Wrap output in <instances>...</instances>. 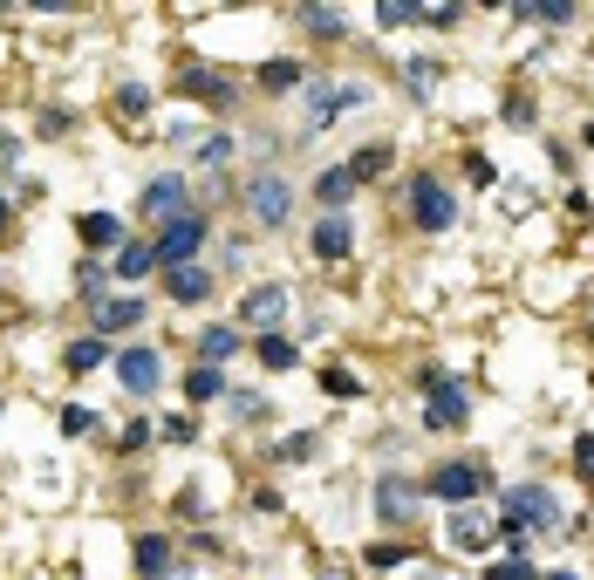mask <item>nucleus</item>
<instances>
[{
  "instance_id": "f03ea898",
  "label": "nucleus",
  "mask_w": 594,
  "mask_h": 580,
  "mask_svg": "<svg viewBox=\"0 0 594 580\" xmlns=\"http://www.w3.org/2000/svg\"><path fill=\"white\" fill-rule=\"evenodd\" d=\"M506 526H513V540L526 533V526L554 533V526H560V505H554V492H547V485H513V492H506Z\"/></svg>"
},
{
  "instance_id": "473e14b6",
  "label": "nucleus",
  "mask_w": 594,
  "mask_h": 580,
  "mask_svg": "<svg viewBox=\"0 0 594 580\" xmlns=\"http://www.w3.org/2000/svg\"><path fill=\"white\" fill-rule=\"evenodd\" d=\"M403 69H410V76H403V82H410V96H424V89L437 82V69H431V62H403Z\"/></svg>"
},
{
  "instance_id": "4be33fe9",
  "label": "nucleus",
  "mask_w": 594,
  "mask_h": 580,
  "mask_svg": "<svg viewBox=\"0 0 594 580\" xmlns=\"http://www.w3.org/2000/svg\"><path fill=\"white\" fill-rule=\"evenodd\" d=\"M315 198H321V205H349V198H356V171H349V164L321 171V178H315Z\"/></svg>"
},
{
  "instance_id": "f3484780",
  "label": "nucleus",
  "mask_w": 594,
  "mask_h": 580,
  "mask_svg": "<svg viewBox=\"0 0 594 580\" xmlns=\"http://www.w3.org/2000/svg\"><path fill=\"white\" fill-rule=\"evenodd\" d=\"M164 280H171L164 294H171L178 308H192V301H205V294H212V273H205V267H178V273H164Z\"/></svg>"
},
{
  "instance_id": "20e7f679",
  "label": "nucleus",
  "mask_w": 594,
  "mask_h": 580,
  "mask_svg": "<svg viewBox=\"0 0 594 580\" xmlns=\"http://www.w3.org/2000/svg\"><path fill=\"white\" fill-rule=\"evenodd\" d=\"M137 212H144V219L164 232L171 219H185V212H198V205H192V192H185V178H178V171H164V178H151V185H144Z\"/></svg>"
},
{
  "instance_id": "ddd939ff",
  "label": "nucleus",
  "mask_w": 594,
  "mask_h": 580,
  "mask_svg": "<svg viewBox=\"0 0 594 580\" xmlns=\"http://www.w3.org/2000/svg\"><path fill=\"white\" fill-rule=\"evenodd\" d=\"M137 321H144V301H137V294L96 301V335H123V328H137Z\"/></svg>"
},
{
  "instance_id": "f257e3e1",
  "label": "nucleus",
  "mask_w": 594,
  "mask_h": 580,
  "mask_svg": "<svg viewBox=\"0 0 594 580\" xmlns=\"http://www.w3.org/2000/svg\"><path fill=\"white\" fill-rule=\"evenodd\" d=\"M485 485H492V471H485V464H472V458H458V464H437L424 492H431V499H444L451 512H458V505H472Z\"/></svg>"
},
{
  "instance_id": "dca6fc26",
  "label": "nucleus",
  "mask_w": 594,
  "mask_h": 580,
  "mask_svg": "<svg viewBox=\"0 0 594 580\" xmlns=\"http://www.w3.org/2000/svg\"><path fill=\"white\" fill-rule=\"evenodd\" d=\"M171 567H178V560H171V540L144 533V540H137V574L144 580H171Z\"/></svg>"
},
{
  "instance_id": "7ed1b4c3",
  "label": "nucleus",
  "mask_w": 594,
  "mask_h": 580,
  "mask_svg": "<svg viewBox=\"0 0 594 580\" xmlns=\"http://www.w3.org/2000/svg\"><path fill=\"white\" fill-rule=\"evenodd\" d=\"M205 212H185V219H171L158 239V267L164 273H178V267H198V246H205Z\"/></svg>"
},
{
  "instance_id": "0eeeda50",
  "label": "nucleus",
  "mask_w": 594,
  "mask_h": 580,
  "mask_svg": "<svg viewBox=\"0 0 594 580\" xmlns=\"http://www.w3.org/2000/svg\"><path fill=\"white\" fill-rule=\"evenodd\" d=\"M424 389H431V396H424V424H431V430H458L465 417H472L465 389L451 383V376H424Z\"/></svg>"
},
{
  "instance_id": "2eb2a0df",
  "label": "nucleus",
  "mask_w": 594,
  "mask_h": 580,
  "mask_svg": "<svg viewBox=\"0 0 594 580\" xmlns=\"http://www.w3.org/2000/svg\"><path fill=\"white\" fill-rule=\"evenodd\" d=\"M513 14H519V21H533V28H567L581 7H574V0H519Z\"/></svg>"
},
{
  "instance_id": "a211bd4d",
  "label": "nucleus",
  "mask_w": 594,
  "mask_h": 580,
  "mask_svg": "<svg viewBox=\"0 0 594 580\" xmlns=\"http://www.w3.org/2000/svg\"><path fill=\"white\" fill-rule=\"evenodd\" d=\"M233 348H239V328H226V321H212V328L198 335V362H205V369H219V362H226Z\"/></svg>"
},
{
  "instance_id": "e433bc0d",
  "label": "nucleus",
  "mask_w": 594,
  "mask_h": 580,
  "mask_svg": "<svg viewBox=\"0 0 594 580\" xmlns=\"http://www.w3.org/2000/svg\"><path fill=\"white\" fill-rule=\"evenodd\" d=\"M89 424H96V410H82V403H76V410H62V430H69V437H82Z\"/></svg>"
},
{
  "instance_id": "f704fd0d",
  "label": "nucleus",
  "mask_w": 594,
  "mask_h": 580,
  "mask_svg": "<svg viewBox=\"0 0 594 580\" xmlns=\"http://www.w3.org/2000/svg\"><path fill=\"white\" fill-rule=\"evenodd\" d=\"M185 82H192L198 96H212V103H226V96H233V89H226V82H219V76H198V69H192V76H185Z\"/></svg>"
},
{
  "instance_id": "72a5a7b5",
  "label": "nucleus",
  "mask_w": 594,
  "mask_h": 580,
  "mask_svg": "<svg viewBox=\"0 0 594 580\" xmlns=\"http://www.w3.org/2000/svg\"><path fill=\"white\" fill-rule=\"evenodd\" d=\"M321 383L335 389V396H362V383H356V376H349V369H321Z\"/></svg>"
},
{
  "instance_id": "c756f323",
  "label": "nucleus",
  "mask_w": 594,
  "mask_h": 580,
  "mask_svg": "<svg viewBox=\"0 0 594 580\" xmlns=\"http://www.w3.org/2000/svg\"><path fill=\"white\" fill-rule=\"evenodd\" d=\"M485 580H540V567H533V560H499V567H485Z\"/></svg>"
},
{
  "instance_id": "393cba45",
  "label": "nucleus",
  "mask_w": 594,
  "mask_h": 580,
  "mask_svg": "<svg viewBox=\"0 0 594 580\" xmlns=\"http://www.w3.org/2000/svg\"><path fill=\"white\" fill-rule=\"evenodd\" d=\"M301 28H308V35H349V21H342V7H301Z\"/></svg>"
},
{
  "instance_id": "4c0bfd02",
  "label": "nucleus",
  "mask_w": 594,
  "mask_h": 580,
  "mask_svg": "<svg viewBox=\"0 0 594 580\" xmlns=\"http://www.w3.org/2000/svg\"><path fill=\"white\" fill-rule=\"evenodd\" d=\"M117 103H123V110H130V116H137V110H144V103H151V89H144V82H123V96H117Z\"/></svg>"
},
{
  "instance_id": "c03bdc74",
  "label": "nucleus",
  "mask_w": 594,
  "mask_h": 580,
  "mask_svg": "<svg viewBox=\"0 0 594 580\" xmlns=\"http://www.w3.org/2000/svg\"><path fill=\"white\" fill-rule=\"evenodd\" d=\"M7 219H14V212H7V198H0V232H7Z\"/></svg>"
},
{
  "instance_id": "c9c22d12",
  "label": "nucleus",
  "mask_w": 594,
  "mask_h": 580,
  "mask_svg": "<svg viewBox=\"0 0 594 580\" xmlns=\"http://www.w3.org/2000/svg\"><path fill=\"white\" fill-rule=\"evenodd\" d=\"M198 157H205V164H226V157H233V137H205Z\"/></svg>"
},
{
  "instance_id": "c85d7f7f",
  "label": "nucleus",
  "mask_w": 594,
  "mask_h": 580,
  "mask_svg": "<svg viewBox=\"0 0 594 580\" xmlns=\"http://www.w3.org/2000/svg\"><path fill=\"white\" fill-rule=\"evenodd\" d=\"M274 458H280V464H301V458H315V430H294V437L280 444Z\"/></svg>"
},
{
  "instance_id": "1a4fd4ad",
  "label": "nucleus",
  "mask_w": 594,
  "mask_h": 580,
  "mask_svg": "<svg viewBox=\"0 0 594 580\" xmlns=\"http://www.w3.org/2000/svg\"><path fill=\"white\" fill-rule=\"evenodd\" d=\"M444 533H451V546H465V553H485V546L499 540V526H492V512H478V505H458Z\"/></svg>"
},
{
  "instance_id": "bb28decb",
  "label": "nucleus",
  "mask_w": 594,
  "mask_h": 580,
  "mask_svg": "<svg viewBox=\"0 0 594 580\" xmlns=\"http://www.w3.org/2000/svg\"><path fill=\"white\" fill-rule=\"evenodd\" d=\"M349 171H356V185L362 178H376V171H390V144H369V151L349 157Z\"/></svg>"
},
{
  "instance_id": "ea45409f",
  "label": "nucleus",
  "mask_w": 594,
  "mask_h": 580,
  "mask_svg": "<svg viewBox=\"0 0 594 580\" xmlns=\"http://www.w3.org/2000/svg\"><path fill=\"white\" fill-rule=\"evenodd\" d=\"M472 185H478V192L499 185V164H492V157H472Z\"/></svg>"
},
{
  "instance_id": "5701e85b",
  "label": "nucleus",
  "mask_w": 594,
  "mask_h": 580,
  "mask_svg": "<svg viewBox=\"0 0 594 580\" xmlns=\"http://www.w3.org/2000/svg\"><path fill=\"white\" fill-rule=\"evenodd\" d=\"M185 396H192V403H212V396H233V389H226L219 369H205V362H198L192 376H185Z\"/></svg>"
},
{
  "instance_id": "2f4dec72",
  "label": "nucleus",
  "mask_w": 594,
  "mask_h": 580,
  "mask_svg": "<svg viewBox=\"0 0 594 580\" xmlns=\"http://www.w3.org/2000/svg\"><path fill=\"white\" fill-rule=\"evenodd\" d=\"M35 137H69V110H41Z\"/></svg>"
},
{
  "instance_id": "aec40b11",
  "label": "nucleus",
  "mask_w": 594,
  "mask_h": 580,
  "mask_svg": "<svg viewBox=\"0 0 594 580\" xmlns=\"http://www.w3.org/2000/svg\"><path fill=\"white\" fill-rule=\"evenodd\" d=\"M144 273H158V246H144V239L117 246V280H144Z\"/></svg>"
},
{
  "instance_id": "6e6552de",
  "label": "nucleus",
  "mask_w": 594,
  "mask_h": 580,
  "mask_svg": "<svg viewBox=\"0 0 594 580\" xmlns=\"http://www.w3.org/2000/svg\"><path fill=\"white\" fill-rule=\"evenodd\" d=\"M117 383L130 389V396H151V389L164 383V355L151 342H137V348H123L117 355Z\"/></svg>"
},
{
  "instance_id": "b1692460",
  "label": "nucleus",
  "mask_w": 594,
  "mask_h": 580,
  "mask_svg": "<svg viewBox=\"0 0 594 580\" xmlns=\"http://www.w3.org/2000/svg\"><path fill=\"white\" fill-rule=\"evenodd\" d=\"M294 82H301V62H294V55H274V62L260 69V89H267V96H280V89H294Z\"/></svg>"
},
{
  "instance_id": "7c9ffc66",
  "label": "nucleus",
  "mask_w": 594,
  "mask_h": 580,
  "mask_svg": "<svg viewBox=\"0 0 594 580\" xmlns=\"http://www.w3.org/2000/svg\"><path fill=\"white\" fill-rule=\"evenodd\" d=\"M76 287L89 294V301H103V287H110V280H103V273H96L89 260H82V267H76Z\"/></svg>"
},
{
  "instance_id": "a19ab883",
  "label": "nucleus",
  "mask_w": 594,
  "mask_h": 580,
  "mask_svg": "<svg viewBox=\"0 0 594 580\" xmlns=\"http://www.w3.org/2000/svg\"><path fill=\"white\" fill-rule=\"evenodd\" d=\"M396 560H403V546H369V567H376V574H383V567H396Z\"/></svg>"
},
{
  "instance_id": "a878e982",
  "label": "nucleus",
  "mask_w": 594,
  "mask_h": 580,
  "mask_svg": "<svg viewBox=\"0 0 594 580\" xmlns=\"http://www.w3.org/2000/svg\"><path fill=\"white\" fill-rule=\"evenodd\" d=\"M410 21H424L417 0H376V28H410Z\"/></svg>"
},
{
  "instance_id": "423d86ee",
  "label": "nucleus",
  "mask_w": 594,
  "mask_h": 580,
  "mask_svg": "<svg viewBox=\"0 0 594 580\" xmlns=\"http://www.w3.org/2000/svg\"><path fill=\"white\" fill-rule=\"evenodd\" d=\"M410 219H417L424 232H451V219H458V198L444 192V178H431V171H424V178L410 185Z\"/></svg>"
},
{
  "instance_id": "9d476101",
  "label": "nucleus",
  "mask_w": 594,
  "mask_h": 580,
  "mask_svg": "<svg viewBox=\"0 0 594 580\" xmlns=\"http://www.w3.org/2000/svg\"><path fill=\"white\" fill-rule=\"evenodd\" d=\"M410 512H417V485H410V478H376V519H390V526H403V519H410Z\"/></svg>"
},
{
  "instance_id": "cd10ccee",
  "label": "nucleus",
  "mask_w": 594,
  "mask_h": 580,
  "mask_svg": "<svg viewBox=\"0 0 594 580\" xmlns=\"http://www.w3.org/2000/svg\"><path fill=\"white\" fill-rule=\"evenodd\" d=\"M260 362H267V369H294V342H287V335H260Z\"/></svg>"
},
{
  "instance_id": "9b49d317",
  "label": "nucleus",
  "mask_w": 594,
  "mask_h": 580,
  "mask_svg": "<svg viewBox=\"0 0 594 580\" xmlns=\"http://www.w3.org/2000/svg\"><path fill=\"white\" fill-rule=\"evenodd\" d=\"M362 103V82H349V89H328V82H315V89H308V123H321V130H328V123H335V110H356Z\"/></svg>"
},
{
  "instance_id": "79ce46f5",
  "label": "nucleus",
  "mask_w": 594,
  "mask_h": 580,
  "mask_svg": "<svg viewBox=\"0 0 594 580\" xmlns=\"http://www.w3.org/2000/svg\"><path fill=\"white\" fill-rule=\"evenodd\" d=\"M506 116H513V130H533V110H526V96H513V103H506Z\"/></svg>"
},
{
  "instance_id": "39448f33",
  "label": "nucleus",
  "mask_w": 594,
  "mask_h": 580,
  "mask_svg": "<svg viewBox=\"0 0 594 580\" xmlns=\"http://www.w3.org/2000/svg\"><path fill=\"white\" fill-rule=\"evenodd\" d=\"M239 198H246V212H253L260 226H287V212H294V192H287V178H274V171L246 178V185H239Z\"/></svg>"
},
{
  "instance_id": "37998d69",
  "label": "nucleus",
  "mask_w": 594,
  "mask_h": 580,
  "mask_svg": "<svg viewBox=\"0 0 594 580\" xmlns=\"http://www.w3.org/2000/svg\"><path fill=\"white\" fill-rule=\"evenodd\" d=\"M14 157H21V144H14V137H0V171H14Z\"/></svg>"
},
{
  "instance_id": "6ab92c4d",
  "label": "nucleus",
  "mask_w": 594,
  "mask_h": 580,
  "mask_svg": "<svg viewBox=\"0 0 594 580\" xmlns=\"http://www.w3.org/2000/svg\"><path fill=\"white\" fill-rule=\"evenodd\" d=\"M308 246H315V260H349V219H321Z\"/></svg>"
},
{
  "instance_id": "4468645a",
  "label": "nucleus",
  "mask_w": 594,
  "mask_h": 580,
  "mask_svg": "<svg viewBox=\"0 0 594 580\" xmlns=\"http://www.w3.org/2000/svg\"><path fill=\"white\" fill-rule=\"evenodd\" d=\"M76 239L110 253V246H123V219H117V212H82V219H76Z\"/></svg>"
},
{
  "instance_id": "f8f14e48",
  "label": "nucleus",
  "mask_w": 594,
  "mask_h": 580,
  "mask_svg": "<svg viewBox=\"0 0 594 580\" xmlns=\"http://www.w3.org/2000/svg\"><path fill=\"white\" fill-rule=\"evenodd\" d=\"M246 321H253V328H260V335H274V321L280 314H287V287H274V280H267V287H253V294H246Z\"/></svg>"
},
{
  "instance_id": "58836bf2",
  "label": "nucleus",
  "mask_w": 594,
  "mask_h": 580,
  "mask_svg": "<svg viewBox=\"0 0 594 580\" xmlns=\"http://www.w3.org/2000/svg\"><path fill=\"white\" fill-rule=\"evenodd\" d=\"M574 471L594 485V437H581V444H574Z\"/></svg>"
},
{
  "instance_id": "412c9836",
  "label": "nucleus",
  "mask_w": 594,
  "mask_h": 580,
  "mask_svg": "<svg viewBox=\"0 0 594 580\" xmlns=\"http://www.w3.org/2000/svg\"><path fill=\"white\" fill-rule=\"evenodd\" d=\"M62 362H69V376H89V369H103V362H110V342H103V335H82V342H69Z\"/></svg>"
}]
</instances>
